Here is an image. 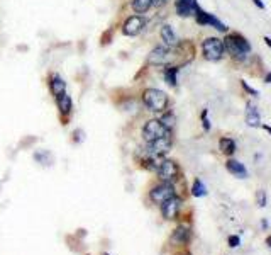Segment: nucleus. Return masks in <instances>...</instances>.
<instances>
[{"label":"nucleus","mask_w":271,"mask_h":255,"mask_svg":"<svg viewBox=\"0 0 271 255\" xmlns=\"http://www.w3.org/2000/svg\"><path fill=\"white\" fill-rule=\"evenodd\" d=\"M224 48H226V57L231 58L232 62L237 65H244L251 60L253 55V48L247 38L241 32L231 31L224 36Z\"/></svg>","instance_id":"1"},{"label":"nucleus","mask_w":271,"mask_h":255,"mask_svg":"<svg viewBox=\"0 0 271 255\" xmlns=\"http://www.w3.org/2000/svg\"><path fill=\"white\" fill-rule=\"evenodd\" d=\"M141 100L144 108L156 114H163L165 111H168V106H170V97H168L166 92L154 89V87H149V89L143 90Z\"/></svg>","instance_id":"2"},{"label":"nucleus","mask_w":271,"mask_h":255,"mask_svg":"<svg viewBox=\"0 0 271 255\" xmlns=\"http://www.w3.org/2000/svg\"><path fill=\"white\" fill-rule=\"evenodd\" d=\"M200 53L202 58L207 62H221L226 58V48H224V39L219 36H209L200 44Z\"/></svg>","instance_id":"3"},{"label":"nucleus","mask_w":271,"mask_h":255,"mask_svg":"<svg viewBox=\"0 0 271 255\" xmlns=\"http://www.w3.org/2000/svg\"><path fill=\"white\" fill-rule=\"evenodd\" d=\"M148 63L153 65V67H168V65H180V60L175 46L168 48V46L161 44L151 49V53L148 55Z\"/></svg>","instance_id":"4"},{"label":"nucleus","mask_w":271,"mask_h":255,"mask_svg":"<svg viewBox=\"0 0 271 255\" xmlns=\"http://www.w3.org/2000/svg\"><path fill=\"white\" fill-rule=\"evenodd\" d=\"M193 19L195 22H197L198 26H204V27H214L216 31L222 32V34H227L229 32V27L227 24H224V22L221 19H217L214 14H210L207 11H204L202 7H197V11H195L193 14Z\"/></svg>","instance_id":"5"},{"label":"nucleus","mask_w":271,"mask_h":255,"mask_svg":"<svg viewBox=\"0 0 271 255\" xmlns=\"http://www.w3.org/2000/svg\"><path fill=\"white\" fill-rule=\"evenodd\" d=\"M171 148H173V133L168 131L165 136L148 143L146 153H149V155H153V157H158V159H163Z\"/></svg>","instance_id":"6"},{"label":"nucleus","mask_w":271,"mask_h":255,"mask_svg":"<svg viewBox=\"0 0 271 255\" xmlns=\"http://www.w3.org/2000/svg\"><path fill=\"white\" fill-rule=\"evenodd\" d=\"M156 174H158V179H160L161 182H170V184H173L176 179H178V175H180V165L176 164L175 160L163 159L161 164H160V167H158Z\"/></svg>","instance_id":"7"},{"label":"nucleus","mask_w":271,"mask_h":255,"mask_svg":"<svg viewBox=\"0 0 271 255\" xmlns=\"http://www.w3.org/2000/svg\"><path fill=\"white\" fill-rule=\"evenodd\" d=\"M166 133H168V129L165 128V124L161 123V119H158V118L149 119L143 128V138L146 143H151L154 140H158V138L165 136Z\"/></svg>","instance_id":"8"},{"label":"nucleus","mask_w":271,"mask_h":255,"mask_svg":"<svg viewBox=\"0 0 271 255\" xmlns=\"http://www.w3.org/2000/svg\"><path fill=\"white\" fill-rule=\"evenodd\" d=\"M173 196H176V191H175V185L170 182H161V184L154 185L151 191H149L151 201L154 204H160V206L165 201H168V199H171Z\"/></svg>","instance_id":"9"},{"label":"nucleus","mask_w":271,"mask_h":255,"mask_svg":"<svg viewBox=\"0 0 271 255\" xmlns=\"http://www.w3.org/2000/svg\"><path fill=\"white\" fill-rule=\"evenodd\" d=\"M144 27H146V19H144V16L134 14V16H129L127 19L124 21L122 34L124 36H129V38H134V36L141 34Z\"/></svg>","instance_id":"10"},{"label":"nucleus","mask_w":271,"mask_h":255,"mask_svg":"<svg viewBox=\"0 0 271 255\" xmlns=\"http://www.w3.org/2000/svg\"><path fill=\"white\" fill-rule=\"evenodd\" d=\"M180 206H181V199L178 196H173L171 199H168L161 204V215L165 220H176L180 213Z\"/></svg>","instance_id":"11"},{"label":"nucleus","mask_w":271,"mask_h":255,"mask_svg":"<svg viewBox=\"0 0 271 255\" xmlns=\"http://www.w3.org/2000/svg\"><path fill=\"white\" fill-rule=\"evenodd\" d=\"M198 7L197 0H175V12L180 17H193L195 11Z\"/></svg>","instance_id":"12"},{"label":"nucleus","mask_w":271,"mask_h":255,"mask_svg":"<svg viewBox=\"0 0 271 255\" xmlns=\"http://www.w3.org/2000/svg\"><path fill=\"white\" fill-rule=\"evenodd\" d=\"M56 106H58V111H59V114H61V118H63V124H66V119L72 116L73 113V100H72V97H70L66 92L61 95H58L56 97Z\"/></svg>","instance_id":"13"},{"label":"nucleus","mask_w":271,"mask_h":255,"mask_svg":"<svg viewBox=\"0 0 271 255\" xmlns=\"http://www.w3.org/2000/svg\"><path fill=\"white\" fill-rule=\"evenodd\" d=\"M160 36H161V41L163 44L168 46V48H173V46L178 44V38H176L175 31L170 24H163L161 29H160Z\"/></svg>","instance_id":"14"},{"label":"nucleus","mask_w":271,"mask_h":255,"mask_svg":"<svg viewBox=\"0 0 271 255\" xmlns=\"http://www.w3.org/2000/svg\"><path fill=\"white\" fill-rule=\"evenodd\" d=\"M246 124L251 128H261V116L258 113V108L251 102L246 104Z\"/></svg>","instance_id":"15"},{"label":"nucleus","mask_w":271,"mask_h":255,"mask_svg":"<svg viewBox=\"0 0 271 255\" xmlns=\"http://www.w3.org/2000/svg\"><path fill=\"white\" fill-rule=\"evenodd\" d=\"M226 169L229 174L236 175L239 179H247V169L244 167V164H241L239 160H234V159H229L226 162Z\"/></svg>","instance_id":"16"},{"label":"nucleus","mask_w":271,"mask_h":255,"mask_svg":"<svg viewBox=\"0 0 271 255\" xmlns=\"http://www.w3.org/2000/svg\"><path fill=\"white\" fill-rule=\"evenodd\" d=\"M48 83H49L51 94H53L54 97H58V95H61L66 92V83H64V80L58 75V73H51Z\"/></svg>","instance_id":"17"},{"label":"nucleus","mask_w":271,"mask_h":255,"mask_svg":"<svg viewBox=\"0 0 271 255\" xmlns=\"http://www.w3.org/2000/svg\"><path fill=\"white\" fill-rule=\"evenodd\" d=\"M180 65H168L163 70V77H165V82L168 83L170 87L175 89L178 85V73H180Z\"/></svg>","instance_id":"18"},{"label":"nucleus","mask_w":271,"mask_h":255,"mask_svg":"<svg viewBox=\"0 0 271 255\" xmlns=\"http://www.w3.org/2000/svg\"><path fill=\"white\" fill-rule=\"evenodd\" d=\"M219 150H221L222 155L232 157L236 153V150H237V145H236V141L232 140V138L222 136L221 140H219Z\"/></svg>","instance_id":"19"},{"label":"nucleus","mask_w":271,"mask_h":255,"mask_svg":"<svg viewBox=\"0 0 271 255\" xmlns=\"http://www.w3.org/2000/svg\"><path fill=\"white\" fill-rule=\"evenodd\" d=\"M130 7H132V11L136 14L143 16V14H146L149 9L153 7V0H132V2H130Z\"/></svg>","instance_id":"20"},{"label":"nucleus","mask_w":271,"mask_h":255,"mask_svg":"<svg viewBox=\"0 0 271 255\" xmlns=\"http://www.w3.org/2000/svg\"><path fill=\"white\" fill-rule=\"evenodd\" d=\"M190 240V231L185 228V226H178L173 233V242H178V243H186Z\"/></svg>","instance_id":"21"},{"label":"nucleus","mask_w":271,"mask_h":255,"mask_svg":"<svg viewBox=\"0 0 271 255\" xmlns=\"http://www.w3.org/2000/svg\"><path fill=\"white\" fill-rule=\"evenodd\" d=\"M160 119H161V123L165 124V128L168 129V131H173V128H175V124H176V118L171 111H165Z\"/></svg>","instance_id":"22"},{"label":"nucleus","mask_w":271,"mask_h":255,"mask_svg":"<svg viewBox=\"0 0 271 255\" xmlns=\"http://www.w3.org/2000/svg\"><path fill=\"white\" fill-rule=\"evenodd\" d=\"M191 194H193L195 197L207 196V187H205V184L200 179H195L193 180V185H191Z\"/></svg>","instance_id":"23"},{"label":"nucleus","mask_w":271,"mask_h":255,"mask_svg":"<svg viewBox=\"0 0 271 255\" xmlns=\"http://www.w3.org/2000/svg\"><path fill=\"white\" fill-rule=\"evenodd\" d=\"M200 119H202V126H204V131L209 133L212 126H210V121H209V111L207 109H202V113H200Z\"/></svg>","instance_id":"24"},{"label":"nucleus","mask_w":271,"mask_h":255,"mask_svg":"<svg viewBox=\"0 0 271 255\" xmlns=\"http://www.w3.org/2000/svg\"><path fill=\"white\" fill-rule=\"evenodd\" d=\"M241 87H242V90L247 92V94H249V95L259 97V90H258V89H254V87H251L246 80H241Z\"/></svg>","instance_id":"25"},{"label":"nucleus","mask_w":271,"mask_h":255,"mask_svg":"<svg viewBox=\"0 0 271 255\" xmlns=\"http://www.w3.org/2000/svg\"><path fill=\"white\" fill-rule=\"evenodd\" d=\"M256 202H258L259 208H264V206H266V202H268V196H266V191L259 189V191L256 192Z\"/></svg>","instance_id":"26"},{"label":"nucleus","mask_w":271,"mask_h":255,"mask_svg":"<svg viewBox=\"0 0 271 255\" xmlns=\"http://www.w3.org/2000/svg\"><path fill=\"white\" fill-rule=\"evenodd\" d=\"M239 245H241V238H239V236H236V235L229 236V247L236 248V247H239Z\"/></svg>","instance_id":"27"},{"label":"nucleus","mask_w":271,"mask_h":255,"mask_svg":"<svg viewBox=\"0 0 271 255\" xmlns=\"http://www.w3.org/2000/svg\"><path fill=\"white\" fill-rule=\"evenodd\" d=\"M253 4L259 9V11H264V9H266V6L263 4V0H253Z\"/></svg>","instance_id":"28"},{"label":"nucleus","mask_w":271,"mask_h":255,"mask_svg":"<svg viewBox=\"0 0 271 255\" xmlns=\"http://www.w3.org/2000/svg\"><path fill=\"white\" fill-rule=\"evenodd\" d=\"M166 2H168V0H153V6L154 7H161V6H165Z\"/></svg>","instance_id":"29"},{"label":"nucleus","mask_w":271,"mask_h":255,"mask_svg":"<svg viewBox=\"0 0 271 255\" xmlns=\"http://www.w3.org/2000/svg\"><path fill=\"white\" fill-rule=\"evenodd\" d=\"M264 82H266V83H271V72H266V75H264Z\"/></svg>","instance_id":"30"},{"label":"nucleus","mask_w":271,"mask_h":255,"mask_svg":"<svg viewBox=\"0 0 271 255\" xmlns=\"http://www.w3.org/2000/svg\"><path fill=\"white\" fill-rule=\"evenodd\" d=\"M263 41H264V43L268 44L269 48H271V38H269V36H264V38H263Z\"/></svg>","instance_id":"31"},{"label":"nucleus","mask_w":271,"mask_h":255,"mask_svg":"<svg viewBox=\"0 0 271 255\" xmlns=\"http://www.w3.org/2000/svg\"><path fill=\"white\" fill-rule=\"evenodd\" d=\"M261 128H263L264 131H268V133L271 134V126H266V124H261Z\"/></svg>","instance_id":"32"},{"label":"nucleus","mask_w":271,"mask_h":255,"mask_svg":"<svg viewBox=\"0 0 271 255\" xmlns=\"http://www.w3.org/2000/svg\"><path fill=\"white\" fill-rule=\"evenodd\" d=\"M261 226H263V228H268V221L263 220V221H261Z\"/></svg>","instance_id":"33"},{"label":"nucleus","mask_w":271,"mask_h":255,"mask_svg":"<svg viewBox=\"0 0 271 255\" xmlns=\"http://www.w3.org/2000/svg\"><path fill=\"white\" fill-rule=\"evenodd\" d=\"M266 243H268V247L271 248V236H268V238H266Z\"/></svg>","instance_id":"34"},{"label":"nucleus","mask_w":271,"mask_h":255,"mask_svg":"<svg viewBox=\"0 0 271 255\" xmlns=\"http://www.w3.org/2000/svg\"><path fill=\"white\" fill-rule=\"evenodd\" d=\"M104 255H109V253H104Z\"/></svg>","instance_id":"35"}]
</instances>
